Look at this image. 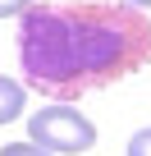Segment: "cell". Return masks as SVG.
<instances>
[{"label": "cell", "mask_w": 151, "mask_h": 156, "mask_svg": "<svg viewBox=\"0 0 151 156\" xmlns=\"http://www.w3.org/2000/svg\"><path fill=\"white\" fill-rule=\"evenodd\" d=\"M124 5H133V9H151V0H124Z\"/></svg>", "instance_id": "52a82bcc"}, {"label": "cell", "mask_w": 151, "mask_h": 156, "mask_svg": "<svg viewBox=\"0 0 151 156\" xmlns=\"http://www.w3.org/2000/svg\"><path fill=\"white\" fill-rule=\"evenodd\" d=\"M0 156H50V151L37 147V142H5V147H0Z\"/></svg>", "instance_id": "277c9868"}, {"label": "cell", "mask_w": 151, "mask_h": 156, "mask_svg": "<svg viewBox=\"0 0 151 156\" xmlns=\"http://www.w3.org/2000/svg\"><path fill=\"white\" fill-rule=\"evenodd\" d=\"M28 9H32V0H0V19H14V14L23 19Z\"/></svg>", "instance_id": "8992f818"}, {"label": "cell", "mask_w": 151, "mask_h": 156, "mask_svg": "<svg viewBox=\"0 0 151 156\" xmlns=\"http://www.w3.org/2000/svg\"><path fill=\"white\" fill-rule=\"evenodd\" d=\"M23 101H28V87H19L14 78L0 73V124L19 119V115H23Z\"/></svg>", "instance_id": "3957f363"}, {"label": "cell", "mask_w": 151, "mask_h": 156, "mask_svg": "<svg viewBox=\"0 0 151 156\" xmlns=\"http://www.w3.org/2000/svg\"><path fill=\"white\" fill-rule=\"evenodd\" d=\"M128 156H151V129H137L128 138Z\"/></svg>", "instance_id": "5b68a950"}, {"label": "cell", "mask_w": 151, "mask_h": 156, "mask_svg": "<svg viewBox=\"0 0 151 156\" xmlns=\"http://www.w3.org/2000/svg\"><path fill=\"white\" fill-rule=\"evenodd\" d=\"M28 142L46 147L50 156H78L96 142V124L78 110V106H46L28 119Z\"/></svg>", "instance_id": "7a4b0ae2"}, {"label": "cell", "mask_w": 151, "mask_h": 156, "mask_svg": "<svg viewBox=\"0 0 151 156\" xmlns=\"http://www.w3.org/2000/svg\"><path fill=\"white\" fill-rule=\"evenodd\" d=\"M28 83L55 97L105 87L151 60V28L133 5H37L19 19Z\"/></svg>", "instance_id": "6da1fadb"}]
</instances>
